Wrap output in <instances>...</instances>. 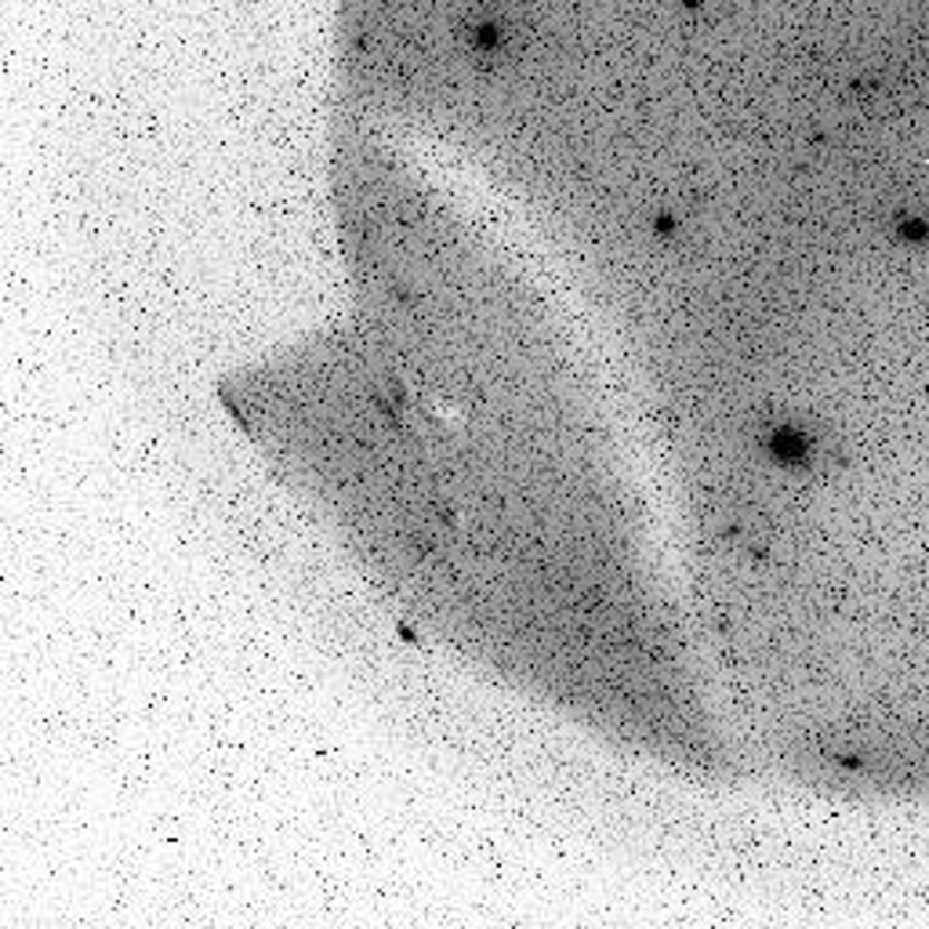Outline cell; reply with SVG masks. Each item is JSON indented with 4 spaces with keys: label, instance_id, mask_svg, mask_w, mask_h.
I'll return each instance as SVG.
<instances>
[{
    "label": "cell",
    "instance_id": "6da1fadb",
    "mask_svg": "<svg viewBox=\"0 0 929 929\" xmlns=\"http://www.w3.org/2000/svg\"><path fill=\"white\" fill-rule=\"evenodd\" d=\"M767 451L778 465L788 468H807L813 462V439L807 433H799V428H773L767 436Z\"/></svg>",
    "mask_w": 929,
    "mask_h": 929
}]
</instances>
